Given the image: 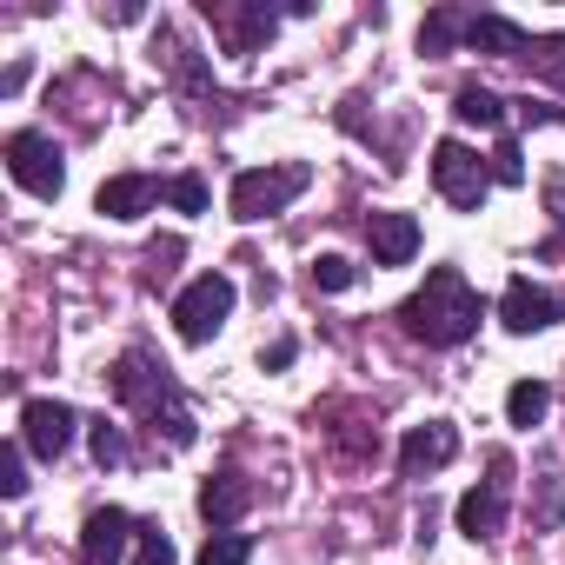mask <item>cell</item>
Wrapping results in <instances>:
<instances>
[{"label":"cell","instance_id":"15","mask_svg":"<svg viewBox=\"0 0 565 565\" xmlns=\"http://www.w3.org/2000/svg\"><path fill=\"white\" fill-rule=\"evenodd\" d=\"M366 246H373V266H406L419 253V220L413 213H366Z\"/></svg>","mask_w":565,"mask_h":565},{"label":"cell","instance_id":"11","mask_svg":"<svg viewBox=\"0 0 565 565\" xmlns=\"http://www.w3.org/2000/svg\"><path fill=\"white\" fill-rule=\"evenodd\" d=\"M134 539H140L134 512H120V505H100V512H87V525H81V565H120Z\"/></svg>","mask_w":565,"mask_h":565},{"label":"cell","instance_id":"25","mask_svg":"<svg viewBox=\"0 0 565 565\" xmlns=\"http://www.w3.org/2000/svg\"><path fill=\"white\" fill-rule=\"evenodd\" d=\"M167 200H173L180 213H206V180H200V173H180V180H167Z\"/></svg>","mask_w":565,"mask_h":565},{"label":"cell","instance_id":"3","mask_svg":"<svg viewBox=\"0 0 565 565\" xmlns=\"http://www.w3.org/2000/svg\"><path fill=\"white\" fill-rule=\"evenodd\" d=\"M307 180H313V173H307L300 160L239 173V180H233V193H226V200H233V220H246V226H253V220H273V213H287V206L307 193Z\"/></svg>","mask_w":565,"mask_h":565},{"label":"cell","instance_id":"5","mask_svg":"<svg viewBox=\"0 0 565 565\" xmlns=\"http://www.w3.org/2000/svg\"><path fill=\"white\" fill-rule=\"evenodd\" d=\"M433 186L446 193V206L479 213L486 193H492V167H486L466 140H439V147H433Z\"/></svg>","mask_w":565,"mask_h":565},{"label":"cell","instance_id":"26","mask_svg":"<svg viewBox=\"0 0 565 565\" xmlns=\"http://www.w3.org/2000/svg\"><path fill=\"white\" fill-rule=\"evenodd\" d=\"M492 180H499V186H519V180H525V160H519V140H499V147H492Z\"/></svg>","mask_w":565,"mask_h":565},{"label":"cell","instance_id":"20","mask_svg":"<svg viewBox=\"0 0 565 565\" xmlns=\"http://www.w3.org/2000/svg\"><path fill=\"white\" fill-rule=\"evenodd\" d=\"M525 67L565 94V34H539V41H532V54H525Z\"/></svg>","mask_w":565,"mask_h":565},{"label":"cell","instance_id":"4","mask_svg":"<svg viewBox=\"0 0 565 565\" xmlns=\"http://www.w3.org/2000/svg\"><path fill=\"white\" fill-rule=\"evenodd\" d=\"M226 313H233V279H226V273H200L193 287L173 300V333H180L186 347H206V340L226 327Z\"/></svg>","mask_w":565,"mask_h":565},{"label":"cell","instance_id":"13","mask_svg":"<svg viewBox=\"0 0 565 565\" xmlns=\"http://www.w3.org/2000/svg\"><path fill=\"white\" fill-rule=\"evenodd\" d=\"M246 505H253V479L246 472H213L206 486H200V519L213 525V532H233L239 519H246Z\"/></svg>","mask_w":565,"mask_h":565},{"label":"cell","instance_id":"6","mask_svg":"<svg viewBox=\"0 0 565 565\" xmlns=\"http://www.w3.org/2000/svg\"><path fill=\"white\" fill-rule=\"evenodd\" d=\"M8 173L34 200H61V186H67V160H61V147L47 134H14L8 140Z\"/></svg>","mask_w":565,"mask_h":565},{"label":"cell","instance_id":"14","mask_svg":"<svg viewBox=\"0 0 565 565\" xmlns=\"http://www.w3.org/2000/svg\"><path fill=\"white\" fill-rule=\"evenodd\" d=\"M160 193H167V186H160L153 173H114V180H100L94 213H107V220H140V213H153Z\"/></svg>","mask_w":565,"mask_h":565},{"label":"cell","instance_id":"2","mask_svg":"<svg viewBox=\"0 0 565 565\" xmlns=\"http://www.w3.org/2000/svg\"><path fill=\"white\" fill-rule=\"evenodd\" d=\"M114 399L120 406H134L153 433H167V446H193L200 439V426H193V413L180 406V386L167 380V366H153L147 353H120V366H114Z\"/></svg>","mask_w":565,"mask_h":565},{"label":"cell","instance_id":"7","mask_svg":"<svg viewBox=\"0 0 565 565\" xmlns=\"http://www.w3.org/2000/svg\"><path fill=\"white\" fill-rule=\"evenodd\" d=\"M505 492H512V459L505 452H492V479H479L466 499H459V532L479 545V539H492L499 525H505Z\"/></svg>","mask_w":565,"mask_h":565},{"label":"cell","instance_id":"31","mask_svg":"<svg viewBox=\"0 0 565 565\" xmlns=\"http://www.w3.org/2000/svg\"><path fill=\"white\" fill-rule=\"evenodd\" d=\"M552 200H558V193H552ZM558 220H565V200H558Z\"/></svg>","mask_w":565,"mask_h":565},{"label":"cell","instance_id":"12","mask_svg":"<svg viewBox=\"0 0 565 565\" xmlns=\"http://www.w3.org/2000/svg\"><path fill=\"white\" fill-rule=\"evenodd\" d=\"M206 21L220 28L226 54H259L273 41V28H279L273 8H233V0H206Z\"/></svg>","mask_w":565,"mask_h":565},{"label":"cell","instance_id":"24","mask_svg":"<svg viewBox=\"0 0 565 565\" xmlns=\"http://www.w3.org/2000/svg\"><path fill=\"white\" fill-rule=\"evenodd\" d=\"M0 492H8V499L28 492V452L21 446H0Z\"/></svg>","mask_w":565,"mask_h":565},{"label":"cell","instance_id":"17","mask_svg":"<svg viewBox=\"0 0 565 565\" xmlns=\"http://www.w3.org/2000/svg\"><path fill=\"white\" fill-rule=\"evenodd\" d=\"M466 34H472V14H466V8H433V14L419 21V54H452Z\"/></svg>","mask_w":565,"mask_h":565},{"label":"cell","instance_id":"8","mask_svg":"<svg viewBox=\"0 0 565 565\" xmlns=\"http://www.w3.org/2000/svg\"><path fill=\"white\" fill-rule=\"evenodd\" d=\"M499 320H505V333H552L558 320H565V300L558 294H545V287H532V279H512V287L499 294Z\"/></svg>","mask_w":565,"mask_h":565},{"label":"cell","instance_id":"21","mask_svg":"<svg viewBox=\"0 0 565 565\" xmlns=\"http://www.w3.org/2000/svg\"><path fill=\"white\" fill-rule=\"evenodd\" d=\"M246 558H253L246 532H206V545H200V565H246Z\"/></svg>","mask_w":565,"mask_h":565},{"label":"cell","instance_id":"1","mask_svg":"<svg viewBox=\"0 0 565 565\" xmlns=\"http://www.w3.org/2000/svg\"><path fill=\"white\" fill-rule=\"evenodd\" d=\"M479 294L466 287V273L459 266H433L426 273V287L399 307V327H406V340H419V347H466L472 333H479Z\"/></svg>","mask_w":565,"mask_h":565},{"label":"cell","instance_id":"16","mask_svg":"<svg viewBox=\"0 0 565 565\" xmlns=\"http://www.w3.org/2000/svg\"><path fill=\"white\" fill-rule=\"evenodd\" d=\"M472 54H499V61H525L532 54V34L505 14H472V34H466Z\"/></svg>","mask_w":565,"mask_h":565},{"label":"cell","instance_id":"19","mask_svg":"<svg viewBox=\"0 0 565 565\" xmlns=\"http://www.w3.org/2000/svg\"><path fill=\"white\" fill-rule=\"evenodd\" d=\"M545 406H552V386H545V380H519V386L505 393V419H512V426H539Z\"/></svg>","mask_w":565,"mask_h":565},{"label":"cell","instance_id":"22","mask_svg":"<svg viewBox=\"0 0 565 565\" xmlns=\"http://www.w3.org/2000/svg\"><path fill=\"white\" fill-rule=\"evenodd\" d=\"M134 565H180V552H173V539H167L160 525H140V539H134Z\"/></svg>","mask_w":565,"mask_h":565},{"label":"cell","instance_id":"28","mask_svg":"<svg viewBox=\"0 0 565 565\" xmlns=\"http://www.w3.org/2000/svg\"><path fill=\"white\" fill-rule=\"evenodd\" d=\"M173 259H180V239H153V246H147V266H153V279H167V273H173Z\"/></svg>","mask_w":565,"mask_h":565},{"label":"cell","instance_id":"23","mask_svg":"<svg viewBox=\"0 0 565 565\" xmlns=\"http://www.w3.org/2000/svg\"><path fill=\"white\" fill-rule=\"evenodd\" d=\"M313 287H320V294H347V287H353V259L320 253V259H313Z\"/></svg>","mask_w":565,"mask_h":565},{"label":"cell","instance_id":"29","mask_svg":"<svg viewBox=\"0 0 565 565\" xmlns=\"http://www.w3.org/2000/svg\"><path fill=\"white\" fill-rule=\"evenodd\" d=\"M519 120H525V127H545V120H558V114H552V107H539V100H519Z\"/></svg>","mask_w":565,"mask_h":565},{"label":"cell","instance_id":"30","mask_svg":"<svg viewBox=\"0 0 565 565\" xmlns=\"http://www.w3.org/2000/svg\"><path fill=\"white\" fill-rule=\"evenodd\" d=\"M266 366H273V373L294 366V340H273V347H266Z\"/></svg>","mask_w":565,"mask_h":565},{"label":"cell","instance_id":"10","mask_svg":"<svg viewBox=\"0 0 565 565\" xmlns=\"http://www.w3.org/2000/svg\"><path fill=\"white\" fill-rule=\"evenodd\" d=\"M452 459H459V426L452 419H426V426H413L399 439V472L406 479H426V472H439Z\"/></svg>","mask_w":565,"mask_h":565},{"label":"cell","instance_id":"9","mask_svg":"<svg viewBox=\"0 0 565 565\" xmlns=\"http://www.w3.org/2000/svg\"><path fill=\"white\" fill-rule=\"evenodd\" d=\"M74 406L67 399H28L21 406V446L28 452H41V459H61L67 446H74Z\"/></svg>","mask_w":565,"mask_h":565},{"label":"cell","instance_id":"27","mask_svg":"<svg viewBox=\"0 0 565 565\" xmlns=\"http://www.w3.org/2000/svg\"><path fill=\"white\" fill-rule=\"evenodd\" d=\"M87 439H94V459H100V466H120V459H127V439H120V426H107V419H100Z\"/></svg>","mask_w":565,"mask_h":565},{"label":"cell","instance_id":"18","mask_svg":"<svg viewBox=\"0 0 565 565\" xmlns=\"http://www.w3.org/2000/svg\"><path fill=\"white\" fill-rule=\"evenodd\" d=\"M452 114H459L466 127H499V120H505V100H499L492 87H479V81H466V87L452 94Z\"/></svg>","mask_w":565,"mask_h":565}]
</instances>
